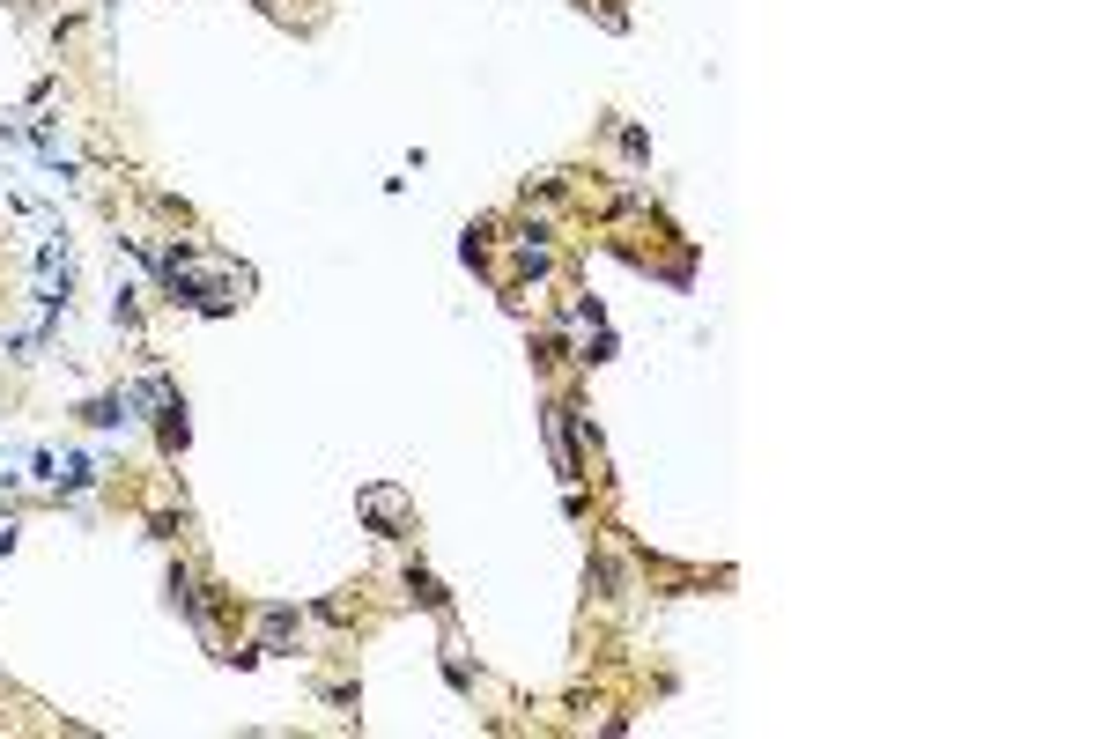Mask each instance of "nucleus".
<instances>
[{
    "mask_svg": "<svg viewBox=\"0 0 1109 739\" xmlns=\"http://www.w3.org/2000/svg\"><path fill=\"white\" fill-rule=\"evenodd\" d=\"M363 518L378 525V533H400V525H407V496H400V488H363Z\"/></svg>",
    "mask_w": 1109,
    "mask_h": 739,
    "instance_id": "f257e3e1",
    "label": "nucleus"
},
{
    "mask_svg": "<svg viewBox=\"0 0 1109 739\" xmlns=\"http://www.w3.org/2000/svg\"><path fill=\"white\" fill-rule=\"evenodd\" d=\"M296 643V606H267L259 614V651H289Z\"/></svg>",
    "mask_w": 1109,
    "mask_h": 739,
    "instance_id": "f03ea898",
    "label": "nucleus"
},
{
    "mask_svg": "<svg viewBox=\"0 0 1109 739\" xmlns=\"http://www.w3.org/2000/svg\"><path fill=\"white\" fill-rule=\"evenodd\" d=\"M82 422L89 429H126V422H134V400H126V392H104V400L82 407Z\"/></svg>",
    "mask_w": 1109,
    "mask_h": 739,
    "instance_id": "7ed1b4c3",
    "label": "nucleus"
},
{
    "mask_svg": "<svg viewBox=\"0 0 1109 739\" xmlns=\"http://www.w3.org/2000/svg\"><path fill=\"white\" fill-rule=\"evenodd\" d=\"M407 592H415L422 606H437V614H444V606H451V592H444V584H437V577H429V570H407Z\"/></svg>",
    "mask_w": 1109,
    "mask_h": 739,
    "instance_id": "20e7f679",
    "label": "nucleus"
}]
</instances>
